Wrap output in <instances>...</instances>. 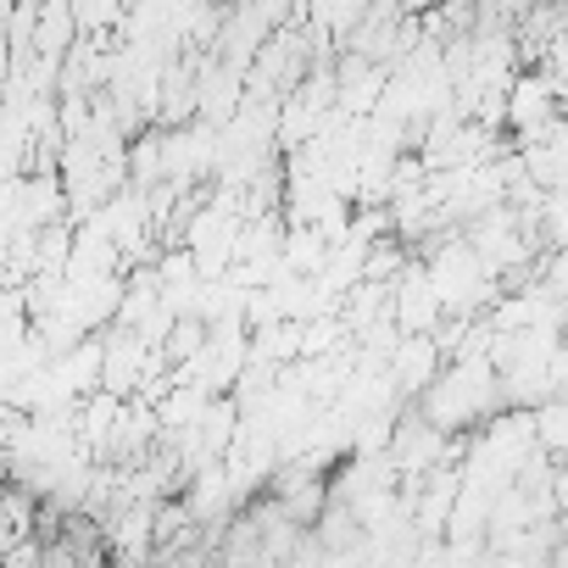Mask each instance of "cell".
I'll list each match as a JSON object with an SVG mask.
<instances>
[{
    "label": "cell",
    "mask_w": 568,
    "mask_h": 568,
    "mask_svg": "<svg viewBox=\"0 0 568 568\" xmlns=\"http://www.w3.org/2000/svg\"><path fill=\"white\" fill-rule=\"evenodd\" d=\"M551 101H557V90H551L546 79H524V84L513 90V123H518L524 134L551 129V123H557V118H551Z\"/></svg>",
    "instance_id": "1"
},
{
    "label": "cell",
    "mask_w": 568,
    "mask_h": 568,
    "mask_svg": "<svg viewBox=\"0 0 568 568\" xmlns=\"http://www.w3.org/2000/svg\"><path fill=\"white\" fill-rule=\"evenodd\" d=\"M535 429H540L546 452H562V402H546L540 418H535Z\"/></svg>",
    "instance_id": "2"
}]
</instances>
